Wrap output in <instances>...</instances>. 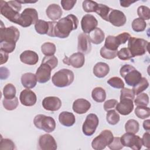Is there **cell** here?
I'll return each instance as SVG.
<instances>
[{
	"label": "cell",
	"instance_id": "6da1fadb",
	"mask_svg": "<svg viewBox=\"0 0 150 150\" xmlns=\"http://www.w3.org/2000/svg\"><path fill=\"white\" fill-rule=\"evenodd\" d=\"M78 25L79 20L77 16L70 14L56 22L54 28V36L62 39L66 38L72 30L77 29Z\"/></svg>",
	"mask_w": 150,
	"mask_h": 150
},
{
	"label": "cell",
	"instance_id": "7a4b0ae2",
	"mask_svg": "<svg viewBox=\"0 0 150 150\" xmlns=\"http://www.w3.org/2000/svg\"><path fill=\"white\" fill-rule=\"evenodd\" d=\"M22 8L21 4L18 1H9L8 2L1 0L0 1L1 14L9 21L17 24L20 17Z\"/></svg>",
	"mask_w": 150,
	"mask_h": 150
},
{
	"label": "cell",
	"instance_id": "3957f363",
	"mask_svg": "<svg viewBox=\"0 0 150 150\" xmlns=\"http://www.w3.org/2000/svg\"><path fill=\"white\" fill-rule=\"evenodd\" d=\"M120 73L127 84L129 86H136L142 79L141 73L130 64L123 65L120 69Z\"/></svg>",
	"mask_w": 150,
	"mask_h": 150
},
{
	"label": "cell",
	"instance_id": "277c9868",
	"mask_svg": "<svg viewBox=\"0 0 150 150\" xmlns=\"http://www.w3.org/2000/svg\"><path fill=\"white\" fill-rule=\"evenodd\" d=\"M73 72L67 69H63L54 74L52 77L53 84L57 87H65L70 86L74 81Z\"/></svg>",
	"mask_w": 150,
	"mask_h": 150
},
{
	"label": "cell",
	"instance_id": "5b68a950",
	"mask_svg": "<svg viewBox=\"0 0 150 150\" xmlns=\"http://www.w3.org/2000/svg\"><path fill=\"white\" fill-rule=\"evenodd\" d=\"M149 43L148 41L135 37H130L128 43V49L129 50L132 57L144 55L148 52Z\"/></svg>",
	"mask_w": 150,
	"mask_h": 150
},
{
	"label": "cell",
	"instance_id": "8992f818",
	"mask_svg": "<svg viewBox=\"0 0 150 150\" xmlns=\"http://www.w3.org/2000/svg\"><path fill=\"white\" fill-rule=\"evenodd\" d=\"M33 124L37 128L47 133L53 132L56 128L55 120L52 117L43 114L36 115L33 119Z\"/></svg>",
	"mask_w": 150,
	"mask_h": 150
},
{
	"label": "cell",
	"instance_id": "52a82bcc",
	"mask_svg": "<svg viewBox=\"0 0 150 150\" xmlns=\"http://www.w3.org/2000/svg\"><path fill=\"white\" fill-rule=\"evenodd\" d=\"M114 135L108 129H104L91 142V146L95 150H102L108 146L113 140Z\"/></svg>",
	"mask_w": 150,
	"mask_h": 150
},
{
	"label": "cell",
	"instance_id": "ba28073f",
	"mask_svg": "<svg viewBox=\"0 0 150 150\" xmlns=\"http://www.w3.org/2000/svg\"><path fill=\"white\" fill-rule=\"evenodd\" d=\"M20 36L19 30L15 26H11L5 28L2 21H1L0 28V42H6L10 43H16Z\"/></svg>",
	"mask_w": 150,
	"mask_h": 150
},
{
	"label": "cell",
	"instance_id": "9c48e42d",
	"mask_svg": "<svg viewBox=\"0 0 150 150\" xmlns=\"http://www.w3.org/2000/svg\"><path fill=\"white\" fill-rule=\"evenodd\" d=\"M38 20L37 11L34 8H28L25 9L21 13L17 24L23 28H26L32 24H35Z\"/></svg>",
	"mask_w": 150,
	"mask_h": 150
},
{
	"label": "cell",
	"instance_id": "30bf717a",
	"mask_svg": "<svg viewBox=\"0 0 150 150\" xmlns=\"http://www.w3.org/2000/svg\"><path fill=\"white\" fill-rule=\"evenodd\" d=\"M120 141L124 146H127L133 150H139L142 146L141 138L134 134L126 132L120 137Z\"/></svg>",
	"mask_w": 150,
	"mask_h": 150
},
{
	"label": "cell",
	"instance_id": "8fae6325",
	"mask_svg": "<svg viewBox=\"0 0 150 150\" xmlns=\"http://www.w3.org/2000/svg\"><path fill=\"white\" fill-rule=\"evenodd\" d=\"M99 123L98 117L95 114L87 115L82 126V131L86 136H91L96 131Z\"/></svg>",
	"mask_w": 150,
	"mask_h": 150
},
{
	"label": "cell",
	"instance_id": "7c38bea8",
	"mask_svg": "<svg viewBox=\"0 0 150 150\" xmlns=\"http://www.w3.org/2000/svg\"><path fill=\"white\" fill-rule=\"evenodd\" d=\"M38 145L39 148L42 150H55L57 148L55 139L48 134L40 136L38 141Z\"/></svg>",
	"mask_w": 150,
	"mask_h": 150
},
{
	"label": "cell",
	"instance_id": "4fadbf2b",
	"mask_svg": "<svg viewBox=\"0 0 150 150\" xmlns=\"http://www.w3.org/2000/svg\"><path fill=\"white\" fill-rule=\"evenodd\" d=\"M63 62L69 66H71L74 68H80L83 66L85 62L84 54L77 52L72 54L70 57L65 56L63 59Z\"/></svg>",
	"mask_w": 150,
	"mask_h": 150
},
{
	"label": "cell",
	"instance_id": "5bb4252c",
	"mask_svg": "<svg viewBox=\"0 0 150 150\" xmlns=\"http://www.w3.org/2000/svg\"><path fill=\"white\" fill-rule=\"evenodd\" d=\"M98 25L96 18L91 14H86L83 16L81 21V26L84 33H90L95 29Z\"/></svg>",
	"mask_w": 150,
	"mask_h": 150
},
{
	"label": "cell",
	"instance_id": "9a60e30c",
	"mask_svg": "<svg viewBox=\"0 0 150 150\" xmlns=\"http://www.w3.org/2000/svg\"><path fill=\"white\" fill-rule=\"evenodd\" d=\"M52 70V69L50 66L45 63H41L35 74L38 82L40 83L47 82L50 79Z\"/></svg>",
	"mask_w": 150,
	"mask_h": 150
},
{
	"label": "cell",
	"instance_id": "2e32d148",
	"mask_svg": "<svg viewBox=\"0 0 150 150\" xmlns=\"http://www.w3.org/2000/svg\"><path fill=\"white\" fill-rule=\"evenodd\" d=\"M126 21V16L122 11L112 9L108 16V22L115 26L120 27L124 25Z\"/></svg>",
	"mask_w": 150,
	"mask_h": 150
},
{
	"label": "cell",
	"instance_id": "e0dca14e",
	"mask_svg": "<svg viewBox=\"0 0 150 150\" xmlns=\"http://www.w3.org/2000/svg\"><path fill=\"white\" fill-rule=\"evenodd\" d=\"M19 100L23 105L31 107L36 103L37 97L36 94L33 91L27 88L22 90L20 93Z\"/></svg>",
	"mask_w": 150,
	"mask_h": 150
},
{
	"label": "cell",
	"instance_id": "ac0fdd59",
	"mask_svg": "<svg viewBox=\"0 0 150 150\" xmlns=\"http://www.w3.org/2000/svg\"><path fill=\"white\" fill-rule=\"evenodd\" d=\"M42 106L47 111H56L60 108L62 101L57 97H46L42 101Z\"/></svg>",
	"mask_w": 150,
	"mask_h": 150
},
{
	"label": "cell",
	"instance_id": "d6986e66",
	"mask_svg": "<svg viewBox=\"0 0 150 150\" xmlns=\"http://www.w3.org/2000/svg\"><path fill=\"white\" fill-rule=\"evenodd\" d=\"M78 52L83 54H88L91 50V41L89 36L86 33H80L78 36Z\"/></svg>",
	"mask_w": 150,
	"mask_h": 150
},
{
	"label": "cell",
	"instance_id": "ffe728a7",
	"mask_svg": "<svg viewBox=\"0 0 150 150\" xmlns=\"http://www.w3.org/2000/svg\"><path fill=\"white\" fill-rule=\"evenodd\" d=\"M115 109L118 112L122 115L129 114L134 110L133 100L128 98L120 99L115 106Z\"/></svg>",
	"mask_w": 150,
	"mask_h": 150
},
{
	"label": "cell",
	"instance_id": "44dd1931",
	"mask_svg": "<svg viewBox=\"0 0 150 150\" xmlns=\"http://www.w3.org/2000/svg\"><path fill=\"white\" fill-rule=\"evenodd\" d=\"M91 107L90 103L84 98H78L73 103V110L78 114H83L87 112Z\"/></svg>",
	"mask_w": 150,
	"mask_h": 150
},
{
	"label": "cell",
	"instance_id": "7402d4cb",
	"mask_svg": "<svg viewBox=\"0 0 150 150\" xmlns=\"http://www.w3.org/2000/svg\"><path fill=\"white\" fill-rule=\"evenodd\" d=\"M22 63L28 65H35L39 60L38 54L32 50H27L22 52L19 56Z\"/></svg>",
	"mask_w": 150,
	"mask_h": 150
},
{
	"label": "cell",
	"instance_id": "603a6c76",
	"mask_svg": "<svg viewBox=\"0 0 150 150\" xmlns=\"http://www.w3.org/2000/svg\"><path fill=\"white\" fill-rule=\"evenodd\" d=\"M47 16L53 21L59 19L63 13L61 7L56 4L49 5L46 9Z\"/></svg>",
	"mask_w": 150,
	"mask_h": 150
},
{
	"label": "cell",
	"instance_id": "cb8c5ba5",
	"mask_svg": "<svg viewBox=\"0 0 150 150\" xmlns=\"http://www.w3.org/2000/svg\"><path fill=\"white\" fill-rule=\"evenodd\" d=\"M21 83L26 88H32L35 87L37 83L36 75L32 73H26L21 76Z\"/></svg>",
	"mask_w": 150,
	"mask_h": 150
},
{
	"label": "cell",
	"instance_id": "d4e9b609",
	"mask_svg": "<svg viewBox=\"0 0 150 150\" xmlns=\"http://www.w3.org/2000/svg\"><path fill=\"white\" fill-rule=\"evenodd\" d=\"M59 121L63 126L71 127L75 123L76 118L72 112L63 111L59 115Z\"/></svg>",
	"mask_w": 150,
	"mask_h": 150
},
{
	"label": "cell",
	"instance_id": "484cf974",
	"mask_svg": "<svg viewBox=\"0 0 150 150\" xmlns=\"http://www.w3.org/2000/svg\"><path fill=\"white\" fill-rule=\"evenodd\" d=\"M110 71V67L108 64L104 62H98L95 64L93 68V74L98 78L105 77Z\"/></svg>",
	"mask_w": 150,
	"mask_h": 150
},
{
	"label": "cell",
	"instance_id": "4316f807",
	"mask_svg": "<svg viewBox=\"0 0 150 150\" xmlns=\"http://www.w3.org/2000/svg\"><path fill=\"white\" fill-rule=\"evenodd\" d=\"M89 38L91 43L98 45L101 43L105 38L104 32L99 28H96L89 33Z\"/></svg>",
	"mask_w": 150,
	"mask_h": 150
},
{
	"label": "cell",
	"instance_id": "83f0119b",
	"mask_svg": "<svg viewBox=\"0 0 150 150\" xmlns=\"http://www.w3.org/2000/svg\"><path fill=\"white\" fill-rule=\"evenodd\" d=\"M35 29L39 34L47 35L50 30V21L39 19L35 24Z\"/></svg>",
	"mask_w": 150,
	"mask_h": 150
},
{
	"label": "cell",
	"instance_id": "f1b7e54d",
	"mask_svg": "<svg viewBox=\"0 0 150 150\" xmlns=\"http://www.w3.org/2000/svg\"><path fill=\"white\" fill-rule=\"evenodd\" d=\"M93 99L97 103H102L106 98V93L104 89L101 87H95L91 92Z\"/></svg>",
	"mask_w": 150,
	"mask_h": 150
},
{
	"label": "cell",
	"instance_id": "f546056e",
	"mask_svg": "<svg viewBox=\"0 0 150 150\" xmlns=\"http://www.w3.org/2000/svg\"><path fill=\"white\" fill-rule=\"evenodd\" d=\"M111 10V8L104 4H98L95 12L98 14L103 19L108 22V16Z\"/></svg>",
	"mask_w": 150,
	"mask_h": 150
},
{
	"label": "cell",
	"instance_id": "4dcf8cb0",
	"mask_svg": "<svg viewBox=\"0 0 150 150\" xmlns=\"http://www.w3.org/2000/svg\"><path fill=\"white\" fill-rule=\"evenodd\" d=\"M120 45V44L116 36L109 35L105 39L104 46L111 50H118Z\"/></svg>",
	"mask_w": 150,
	"mask_h": 150
},
{
	"label": "cell",
	"instance_id": "1f68e13d",
	"mask_svg": "<svg viewBox=\"0 0 150 150\" xmlns=\"http://www.w3.org/2000/svg\"><path fill=\"white\" fill-rule=\"evenodd\" d=\"M139 125L138 122L134 119H130L127 121L125 124V129L126 132L136 134L138 132Z\"/></svg>",
	"mask_w": 150,
	"mask_h": 150
},
{
	"label": "cell",
	"instance_id": "d6a6232c",
	"mask_svg": "<svg viewBox=\"0 0 150 150\" xmlns=\"http://www.w3.org/2000/svg\"><path fill=\"white\" fill-rule=\"evenodd\" d=\"M56 50V48L55 45L51 42H45L41 46V51L46 56H53Z\"/></svg>",
	"mask_w": 150,
	"mask_h": 150
},
{
	"label": "cell",
	"instance_id": "836d02e7",
	"mask_svg": "<svg viewBox=\"0 0 150 150\" xmlns=\"http://www.w3.org/2000/svg\"><path fill=\"white\" fill-rule=\"evenodd\" d=\"M16 88L11 83H8L6 84L3 89V95L4 98L6 99H12L16 96Z\"/></svg>",
	"mask_w": 150,
	"mask_h": 150
},
{
	"label": "cell",
	"instance_id": "e575fe53",
	"mask_svg": "<svg viewBox=\"0 0 150 150\" xmlns=\"http://www.w3.org/2000/svg\"><path fill=\"white\" fill-rule=\"evenodd\" d=\"M135 114L138 118L142 120L145 119L150 116V108L147 106H137Z\"/></svg>",
	"mask_w": 150,
	"mask_h": 150
},
{
	"label": "cell",
	"instance_id": "d590c367",
	"mask_svg": "<svg viewBox=\"0 0 150 150\" xmlns=\"http://www.w3.org/2000/svg\"><path fill=\"white\" fill-rule=\"evenodd\" d=\"M149 86V83L145 77H142L141 81L132 88L135 95H138L145 90Z\"/></svg>",
	"mask_w": 150,
	"mask_h": 150
},
{
	"label": "cell",
	"instance_id": "8d00e7d4",
	"mask_svg": "<svg viewBox=\"0 0 150 150\" xmlns=\"http://www.w3.org/2000/svg\"><path fill=\"white\" fill-rule=\"evenodd\" d=\"M106 120L108 124L110 125L117 124L120 120V115L114 110H110L107 111L106 114Z\"/></svg>",
	"mask_w": 150,
	"mask_h": 150
},
{
	"label": "cell",
	"instance_id": "74e56055",
	"mask_svg": "<svg viewBox=\"0 0 150 150\" xmlns=\"http://www.w3.org/2000/svg\"><path fill=\"white\" fill-rule=\"evenodd\" d=\"M146 27L145 21L139 18L134 19L132 22V28L135 32H141L145 30Z\"/></svg>",
	"mask_w": 150,
	"mask_h": 150
},
{
	"label": "cell",
	"instance_id": "f35d334b",
	"mask_svg": "<svg viewBox=\"0 0 150 150\" xmlns=\"http://www.w3.org/2000/svg\"><path fill=\"white\" fill-rule=\"evenodd\" d=\"M4 107L9 111H12L16 109L18 105V99L16 97L12 99L4 98L2 101Z\"/></svg>",
	"mask_w": 150,
	"mask_h": 150
},
{
	"label": "cell",
	"instance_id": "ab89813d",
	"mask_svg": "<svg viewBox=\"0 0 150 150\" xmlns=\"http://www.w3.org/2000/svg\"><path fill=\"white\" fill-rule=\"evenodd\" d=\"M137 106H147L149 104V96L146 93H140L134 100Z\"/></svg>",
	"mask_w": 150,
	"mask_h": 150
},
{
	"label": "cell",
	"instance_id": "60d3db41",
	"mask_svg": "<svg viewBox=\"0 0 150 150\" xmlns=\"http://www.w3.org/2000/svg\"><path fill=\"white\" fill-rule=\"evenodd\" d=\"M118 50H111L105 48L104 46L102 47L100 49V53L102 57L105 59H113L117 57Z\"/></svg>",
	"mask_w": 150,
	"mask_h": 150
},
{
	"label": "cell",
	"instance_id": "b9f144b4",
	"mask_svg": "<svg viewBox=\"0 0 150 150\" xmlns=\"http://www.w3.org/2000/svg\"><path fill=\"white\" fill-rule=\"evenodd\" d=\"M137 14L139 18L144 21L150 19V10L148 6H139L137 9Z\"/></svg>",
	"mask_w": 150,
	"mask_h": 150
},
{
	"label": "cell",
	"instance_id": "7bdbcfd3",
	"mask_svg": "<svg viewBox=\"0 0 150 150\" xmlns=\"http://www.w3.org/2000/svg\"><path fill=\"white\" fill-rule=\"evenodd\" d=\"M107 83L113 88H124V83L122 80L118 77H112L107 80Z\"/></svg>",
	"mask_w": 150,
	"mask_h": 150
},
{
	"label": "cell",
	"instance_id": "ee69618b",
	"mask_svg": "<svg viewBox=\"0 0 150 150\" xmlns=\"http://www.w3.org/2000/svg\"><path fill=\"white\" fill-rule=\"evenodd\" d=\"M83 10L87 13L95 12V11L97 8L98 4L93 1L85 0L83 2Z\"/></svg>",
	"mask_w": 150,
	"mask_h": 150
},
{
	"label": "cell",
	"instance_id": "f6af8a7d",
	"mask_svg": "<svg viewBox=\"0 0 150 150\" xmlns=\"http://www.w3.org/2000/svg\"><path fill=\"white\" fill-rule=\"evenodd\" d=\"M14 149H15V145L11 139L8 138H1L0 142L1 150H13Z\"/></svg>",
	"mask_w": 150,
	"mask_h": 150
},
{
	"label": "cell",
	"instance_id": "bcb514c9",
	"mask_svg": "<svg viewBox=\"0 0 150 150\" xmlns=\"http://www.w3.org/2000/svg\"><path fill=\"white\" fill-rule=\"evenodd\" d=\"M117 56L122 60H127L132 58V56L128 47H123L117 52Z\"/></svg>",
	"mask_w": 150,
	"mask_h": 150
},
{
	"label": "cell",
	"instance_id": "7dc6e473",
	"mask_svg": "<svg viewBox=\"0 0 150 150\" xmlns=\"http://www.w3.org/2000/svg\"><path fill=\"white\" fill-rule=\"evenodd\" d=\"M16 47V43H10L6 42H0V50L4 51L7 53L13 52Z\"/></svg>",
	"mask_w": 150,
	"mask_h": 150
},
{
	"label": "cell",
	"instance_id": "c3c4849f",
	"mask_svg": "<svg viewBox=\"0 0 150 150\" xmlns=\"http://www.w3.org/2000/svg\"><path fill=\"white\" fill-rule=\"evenodd\" d=\"M42 63H45L48 64L51 67L52 69H53L57 66L58 59L54 55L50 56H45L42 59Z\"/></svg>",
	"mask_w": 150,
	"mask_h": 150
},
{
	"label": "cell",
	"instance_id": "681fc988",
	"mask_svg": "<svg viewBox=\"0 0 150 150\" xmlns=\"http://www.w3.org/2000/svg\"><path fill=\"white\" fill-rule=\"evenodd\" d=\"M121 95L120 99L123 98H128L134 100L135 98V94L132 91V90L128 88H123L121 90Z\"/></svg>",
	"mask_w": 150,
	"mask_h": 150
},
{
	"label": "cell",
	"instance_id": "f907efd6",
	"mask_svg": "<svg viewBox=\"0 0 150 150\" xmlns=\"http://www.w3.org/2000/svg\"><path fill=\"white\" fill-rule=\"evenodd\" d=\"M108 146L112 150H120L124 147L121 142L120 137H114L112 141L108 145Z\"/></svg>",
	"mask_w": 150,
	"mask_h": 150
},
{
	"label": "cell",
	"instance_id": "816d5d0a",
	"mask_svg": "<svg viewBox=\"0 0 150 150\" xmlns=\"http://www.w3.org/2000/svg\"><path fill=\"white\" fill-rule=\"evenodd\" d=\"M76 2H77V1L76 0L75 1L74 0H69V1L62 0L60 2L62 8L65 11L71 10L74 7Z\"/></svg>",
	"mask_w": 150,
	"mask_h": 150
},
{
	"label": "cell",
	"instance_id": "f5cc1de1",
	"mask_svg": "<svg viewBox=\"0 0 150 150\" xmlns=\"http://www.w3.org/2000/svg\"><path fill=\"white\" fill-rule=\"evenodd\" d=\"M118 101L115 99H110L106 101L104 104V109L105 111H108L110 110H112L115 107Z\"/></svg>",
	"mask_w": 150,
	"mask_h": 150
},
{
	"label": "cell",
	"instance_id": "db71d44e",
	"mask_svg": "<svg viewBox=\"0 0 150 150\" xmlns=\"http://www.w3.org/2000/svg\"><path fill=\"white\" fill-rule=\"evenodd\" d=\"M120 44H124L125 43V42L129 40V39L131 37V35L129 33H128V32H123L120 35H118V36H116Z\"/></svg>",
	"mask_w": 150,
	"mask_h": 150
},
{
	"label": "cell",
	"instance_id": "11a10c76",
	"mask_svg": "<svg viewBox=\"0 0 150 150\" xmlns=\"http://www.w3.org/2000/svg\"><path fill=\"white\" fill-rule=\"evenodd\" d=\"M149 137L150 134L149 132H146L144 134L142 138H141L142 139V145L146 147L147 148H150V141H149Z\"/></svg>",
	"mask_w": 150,
	"mask_h": 150
},
{
	"label": "cell",
	"instance_id": "9f6ffc18",
	"mask_svg": "<svg viewBox=\"0 0 150 150\" xmlns=\"http://www.w3.org/2000/svg\"><path fill=\"white\" fill-rule=\"evenodd\" d=\"M1 79H6L8 78V77L9 75V70L6 67H1Z\"/></svg>",
	"mask_w": 150,
	"mask_h": 150
},
{
	"label": "cell",
	"instance_id": "6f0895ef",
	"mask_svg": "<svg viewBox=\"0 0 150 150\" xmlns=\"http://www.w3.org/2000/svg\"><path fill=\"white\" fill-rule=\"evenodd\" d=\"M0 53H1V64H3L5 63L8 60V53L5 52L4 51L0 50Z\"/></svg>",
	"mask_w": 150,
	"mask_h": 150
},
{
	"label": "cell",
	"instance_id": "680465c9",
	"mask_svg": "<svg viewBox=\"0 0 150 150\" xmlns=\"http://www.w3.org/2000/svg\"><path fill=\"white\" fill-rule=\"evenodd\" d=\"M135 2L136 1H123V0L120 1V5L124 8H127L129 6L132 4L135 3Z\"/></svg>",
	"mask_w": 150,
	"mask_h": 150
},
{
	"label": "cell",
	"instance_id": "91938a15",
	"mask_svg": "<svg viewBox=\"0 0 150 150\" xmlns=\"http://www.w3.org/2000/svg\"><path fill=\"white\" fill-rule=\"evenodd\" d=\"M149 122H150L149 120H145L143 122V127H144V129L148 132H149L150 130Z\"/></svg>",
	"mask_w": 150,
	"mask_h": 150
}]
</instances>
